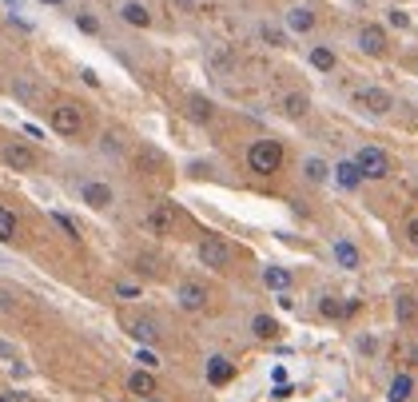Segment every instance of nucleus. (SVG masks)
<instances>
[{"label": "nucleus", "instance_id": "obj_33", "mask_svg": "<svg viewBox=\"0 0 418 402\" xmlns=\"http://www.w3.org/2000/svg\"><path fill=\"white\" fill-rule=\"evenodd\" d=\"M135 363L144 366V370H151V366H160V359H156L151 351H140V354H135Z\"/></svg>", "mask_w": 418, "mask_h": 402}, {"label": "nucleus", "instance_id": "obj_11", "mask_svg": "<svg viewBox=\"0 0 418 402\" xmlns=\"http://www.w3.org/2000/svg\"><path fill=\"white\" fill-rule=\"evenodd\" d=\"M331 255H335V263H339L343 271H358V267H363V255H358V247L351 243V239H335Z\"/></svg>", "mask_w": 418, "mask_h": 402}, {"label": "nucleus", "instance_id": "obj_25", "mask_svg": "<svg viewBox=\"0 0 418 402\" xmlns=\"http://www.w3.org/2000/svg\"><path fill=\"white\" fill-rule=\"evenodd\" d=\"M251 330H255V339H279V323L267 315H255L251 319Z\"/></svg>", "mask_w": 418, "mask_h": 402}, {"label": "nucleus", "instance_id": "obj_31", "mask_svg": "<svg viewBox=\"0 0 418 402\" xmlns=\"http://www.w3.org/2000/svg\"><path fill=\"white\" fill-rule=\"evenodd\" d=\"M116 295L120 299H140V287L135 283H116Z\"/></svg>", "mask_w": 418, "mask_h": 402}, {"label": "nucleus", "instance_id": "obj_41", "mask_svg": "<svg viewBox=\"0 0 418 402\" xmlns=\"http://www.w3.org/2000/svg\"><path fill=\"white\" fill-rule=\"evenodd\" d=\"M410 363L418 366V342H414V347H410Z\"/></svg>", "mask_w": 418, "mask_h": 402}, {"label": "nucleus", "instance_id": "obj_4", "mask_svg": "<svg viewBox=\"0 0 418 402\" xmlns=\"http://www.w3.org/2000/svg\"><path fill=\"white\" fill-rule=\"evenodd\" d=\"M52 128L60 135H80V128H84L80 104H56V108H52Z\"/></svg>", "mask_w": 418, "mask_h": 402}, {"label": "nucleus", "instance_id": "obj_1", "mask_svg": "<svg viewBox=\"0 0 418 402\" xmlns=\"http://www.w3.org/2000/svg\"><path fill=\"white\" fill-rule=\"evenodd\" d=\"M247 168L255 171V175H275V171L283 168V144L271 140V135L251 140V147H247Z\"/></svg>", "mask_w": 418, "mask_h": 402}, {"label": "nucleus", "instance_id": "obj_43", "mask_svg": "<svg viewBox=\"0 0 418 402\" xmlns=\"http://www.w3.org/2000/svg\"><path fill=\"white\" fill-rule=\"evenodd\" d=\"M140 402H160V398H140Z\"/></svg>", "mask_w": 418, "mask_h": 402}, {"label": "nucleus", "instance_id": "obj_14", "mask_svg": "<svg viewBox=\"0 0 418 402\" xmlns=\"http://www.w3.org/2000/svg\"><path fill=\"white\" fill-rule=\"evenodd\" d=\"M335 180H339V187L355 192V187H363V171H358L355 159H343V163H335Z\"/></svg>", "mask_w": 418, "mask_h": 402}, {"label": "nucleus", "instance_id": "obj_18", "mask_svg": "<svg viewBox=\"0 0 418 402\" xmlns=\"http://www.w3.org/2000/svg\"><path fill=\"white\" fill-rule=\"evenodd\" d=\"M211 116H215V108H211V100H208V96H187V120L208 123Z\"/></svg>", "mask_w": 418, "mask_h": 402}, {"label": "nucleus", "instance_id": "obj_20", "mask_svg": "<svg viewBox=\"0 0 418 402\" xmlns=\"http://www.w3.org/2000/svg\"><path fill=\"white\" fill-rule=\"evenodd\" d=\"M410 394H414V378H410V375H394L391 378V394H386V398H391V402H410Z\"/></svg>", "mask_w": 418, "mask_h": 402}, {"label": "nucleus", "instance_id": "obj_29", "mask_svg": "<svg viewBox=\"0 0 418 402\" xmlns=\"http://www.w3.org/2000/svg\"><path fill=\"white\" fill-rule=\"evenodd\" d=\"M16 307H20V299H16V291H8V287H0V315H13Z\"/></svg>", "mask_w": 418, "mask_h": 402}, {"label": "nucleus", "instance_id": "obj_35", "mask_svg": "<svg viewBox=\"0 0 418 402\" xmlns=\"http://www.w3.org/2000/svg\"><path fill=\"white\" fill-rule=\"evenodd\" d=\"M410 315H414V303L403 295V299H398V319H410Z\"/></svg>", "mask_w": 418, "mask_h": 402}, {"label": "nucleus", "instance_id": "obj_19", "mask_svg": "<svg viewBox=\"0 0 418 402\" xmlns=\"http://www.w3.org/2000/svg\"><path fill=\"white\" fill-rule=\"evenodd\" d=\"M311 108V100L303 96V92H287L283 96V116H291V120H303Z\"/></svg>", "mask_w": 418, "mask_h": 402}, {"label": "nucleus", "instance_id": "obj_27", "mask_svg": "<svg viewBox=\"0 0 418 402\" xmlns=\"http://www.w3.org/2000/svg\"><path fill=\"white\" fill-rule=\"evenodd\" d=\"M259 36L267 40L271 48H287V36H283V32H279L275 25H263V28H259Z\"/></svg>", "mask_w": 418, "mask_h": 402}, {"label": "nucleus", "instance_id": "obj_7", "mask_svg": "<svg viewBox=\"0 0 418 402\" xmlns=\"http://www.w3.org/2000/svg\"><path fill=\"white\" fill-rule=\"evenodd\" d=\"M0 156H4V163H8L13 171H32V168H36V152H32L28 144H16V140H13V144H4Z\"/></svg>", "mask_w": 418, "mask_h": 402}, {"label": "nucleus", "instance_id": "obj_15", "mask_svg": "<svg viewBox=\"0 0 418 402\" xmlns=\"http://www.w3.org/2000/svg\"><path fill=\"white\" fill-rule=\"evenodd\" d=\"M120 20H123V25H132V28H148L151 25V13L140 4V0H128V4L120 8Z\"/></svg>", "mask_w": 418, "mask_h": 402}, {"label": "nucleus", "instance_id": "obj_6", "mask_svg": "<svg viewBox=\"0 0 418 402\" xmlns=\"http://www.w3.org/2000/svg\"><path fill=\"white\" fill-rule=\"evenodd\" d=\"M175 299H180L184 311H203V307H208V287L196 283V279H184L180 283V291H175Z\"/></svg>", "mask_w": 418, "mask_h": 402}, {"label": "nucleus", "instance_id": "obj_24", "mask_svg": "<svg viewBox=\"0 0 418 402\" xmlns=\"http://www.w3.org/2000/svg\"><path fill=\"white\" fill-rule=\"evenodd\" d=\"M335 64H339V60H335V52L327 48V44H315V48H311V68H319V72H331Z\"/></svg>", "mask_w": 418, "mask_h": 402}, {"label": "nucleus", "instance_id": "obj_40", "mask_svg": "<svg viewBox=\"0 0 418 402\" xmlns=\"http://www.w3.org/2000/svg\"><path fill=\"white\" fill-rule=\"evenodd\" d=\"M175 4H180L184 13H191V8H196V0H175Z\"/></svg>", "mask_w": 418, "mask_h": 402}, {"label": "nucleus", "instance_id": "obj_38", "mask_svg": "<svg viewBox=\"0 0 418 402\" xmlns=\"http://www.w3.org/2000/svg\"><path fill=\"white\" fill-rule=\"evenodd\" d=\"M80 28H84V32H100V25L92 20V16H80Z\"/></svg>", "mask_w": 418, "mask_h": 402}, {"label": "nucleus", "instance_id": "obj_23", "mask_svg": "<svg viewBox=\"0 0 418 402\" xmlns=\"http://www.w3.org/2000/svg\"><path fill=\"white\" fill-rule=\"evenodd\" d=\"M327 175H335V168H327L323 159H315V156L303 159V180H307V183H323Z\"/></svg>", "mask_w": 418, "mask_h": 402}, {"label": "nucleus", "instance_id": "obj_5", "mask_svg": "<svg viewBox=\"0 0 418 402\" xmlns=\"http://www.w3.org/2000/svg\"><path fill=\"white\" fill-rule=\"evenodd\" d=\"M355 108L370 112V116H386V112L394 108V100H391V92H382V88H358Z\"/></svg>", "mask_w": 418, "mask_h": 402}, {"label": "nucleus", "instance_id": "obj_34", "mask_svg": "<svg viewBox=\"0 0 418 402\" xmlns=\"http://www.w3.org/2000/svg\"><path fill=\"white\" fill-rule=\"evenodd\" d=\"M0 402H32V394H25V390H4Z\"/></svg>", "mask_w": 418, "mask_h": 402}, {"label": "nucleus", "instance_id": "obj_37", "mask_svg": "<svg viewBox=\"0 0 418 402\" xmlns=\"http://www.w3.org/2000/svg\"><path fill=\"white\" fill-rule=\"evenodd\" d=\"M80 80H84V84H88V88H96V84H100V76H96V72H92V68H84V72H80Z\"/></svg>", "mask_w": 418, "mask_h": 402}, {"label": "nucleus", "instance_id": "obj_12", "mask_svg": "<svg viewBox=\"0 0 418 402\" xmlns=\"http://www.w3.org/2000/svg\"><path fill=\"white\" fill-rule=\"evenodd\" d=\"M231 378H235V363H231V359L211 354V359H208V382H211V387H227Z\"/></svg>", "mask_w": 418, "mask_h": 402}, {"label": "nucleus", "instance_id": "obj_17", "mask_svg": "<svg viewBox=\"0 0 418 402\" xmlns=\"http://www.w3.org/2000/svg\"><path fill=\"white\" fill-rule=\"evenodd\" d=\"M128 390L140 394V398H156V378H151V370H135V375L128 378Z\"/></svg>", "mask_w": 418, "mask_h": 402}, {"label": "nucleus", "instance_id": "obj_21", "mask_svg": "<svg viewBox=\"0 0 418 402\" xmlns=\"http://www.w3.org/2000/svg\"><path fill=\"white\" fill-rule=\"evenodd\" d=\"M263 287H271V291H287V287H291V271L287 267H263Z\"/></svg>", "mask_w": 418, "mask_h": 402}, {"label": "nucleus", "instance_id": "obj_8", "mask_svg": "<svg viewBox=\"0 0 418 402\" xmlns=\"http://www.w3.org/2000/svg\"><path fill=\"white\" fill-rule=\"evenodd\" d=\"M358 52L367 56H386V32L379 25H363L358 28Z\"/></svg>", "mask_w": 418, "mask_h": 402}, {"label": "nucleus", "instance_id": "obj_32", "mask_svg": "<svg viewBox=\"0 0 418 402\" xmlns=\"http://www.w3.org/2000/svg\"><path fill=\"white\" fill-rule=\"evenodd\" d=\"M386 20H391L394 28H410V16H406V13H398V8H391V13H386Z\"/></svg>", "mask_w": 418, "mask_h": 402}, {"label": "nucleus", "instance_id": "obj_16", "mask_svg": "<svg viewBox=\"0 0 418 402\" xmlns=\"http://www.w3.org/2000/svg\"><path fill=\"white\" fill-rule=\"evenodd\" d=\"M358 311V303L355 299H346V303H339V299H319V315H327V319H346V315H355Z\"/></svg>", "mask_w": 418, "mask_h": 402}, {"label": "nucleus", "instance_id": "obj_3", "mask_svg": "<svg viewBox=\"0 0 418 402\" xmlns=\"http://www.w3.org/2000/svg\"><path fill=\"white\" fill-rule=\"evenodd\" d=\"M355 163H358V171H363V180H386V175H391V156L375 144L358 147Z\"/></svg>", "mask_w": 418, "mask_h": 402}, {"label": "nucleus", "instance_id": "obj_36", "mask_svg": "<svg viewBox=\"0 0 418 402\" xmlns=\"http://www.w3.org/2000/svg\"><path fill=\"white\" fill-rule=\"evenodd\" d=\"M406 243H410V247H418V220H410V223H406Z\"/></svg>", "mask_w": 418, "mask_h": 402}, {"label": "nucleus", "instance_id": "obj_26", "mask_svg": "<svg viewBox=\"0 0 418 402\" xmlns=\"http://www.w3.org/2000/svg\"><path fill=\"white\" fill-rule=\"evenodd\" d=\"M16 239V215L0 203V243H13Z\"/></svg>", "mask_w": 418, "mask_h": 402}, {"label": "nucleus", "instance_id": "obj_28", "mask_svg": "<svg viewBox=\"0 0 418 402\" xmlns=\"http://www.w3.org/2000/svg\"><path fill=\"white\" fill-rule=\"evenodd\" d=\"M52 223H56V227H60V232L68 235V239H80V232H76V223L68 220V215H64V211H52Z\"/></svg>", "mask_w": 418, "mask_h": 402}, {"label": "nucleus", "instance_id": "obj_13", "mask_svg": "<svg viewBox=\"0 0 418 402\" xmlns=\"http://www.w3.org/2000/svg\"><path fill=\"white\" fill-rule=\"evenodd\" d=\"M80 199H84L88 208L104 211V208H112V187L108 183H84V187H80Z\"/></svg>", "mask_w": 418, "mask_h": 402}, {"label": "nucleus", "instance_id": "obj_9", "mask_svg": "<svg viewBox=\"0 0 418 402\" xmlns=\"http://www.w3.org/2000/svg\"><path fill=\"white\" fill-rule=\"evenodd\" d=\"M144 227H148V232H156V235H172V227H175V208H172V203L151 208L148 215H144Z\"/></svg>", "mask_w": 418, "mask_h": 402}, {"label": "nucleus", "instance_id": "obj_10", "mask_svg": "<svg viewBox=\"0 0 418 402\" xmlns=\"http://www.w3.org/2000/svg\"><path fill=\"white\" fill-rule=\"evenodd\" d=\"M123 327H128V335H132L135 342H156V339H160V323H156V319H148V315L128 319Z\"/></svg>", "mask_w": 418, "mask_h": 402}, {"label": "nucleus", "instance_id": "obj_22", "mask_svg": "<svg viewBox=\"0 0 418 402\" xmlns=\"http://www.w3.org/2000/svg\"><path fill=\"white\" fill-rule=\"evenodd\" d=\"M287 28H291V32H311V28H315V13H311V8H291V13H287Z\"/></svg>", "mask_w": 418, "mask_h": 402}, {"label": "nucleus", "instance_id": "obj_39", "mask_svg": "<svg viewBox=\"0 0 418 402\" xmlns=\"http://www.w3.org/2000/svg\"><path fill=\"white\" fill-rule=\"evenodd\" d=\"M0 359H8V363H13V359H16V351H13V342H0Z\"/></svg>", "mask_w": 418, "mask_h": 402}, {"label": "nucleus", "instance_id": "obj_42", "mask_svg": "<svg viewBox=\"0 0 418 402\" xmlns=\"http://www.w3.org/2000/svg\"><path fill=\"white\" fill-rule=\"evenodd\" d=\"M44 4H64V0H44Z\"/></svg>", "mask_w": 418, "mask_h": 402}, {"label": "nucleus", "instance_id": "obj_2", "mask_svg": "<svg viewBox=\"0 0 418 402\" xmlns=\"http://www.w3.org/2000/svg\"><path fill=\"white\" fill-rule=\"evenodd\" d=\"M196 255H199V263L211 267V271H227V267H231V243H227L223 235H203L199 247H196Z\"/></svg>", "mask_w": 418, "mask_h": 402}, {"label": "nucleus", "instance_id": "obj_30", "mask_svg": "<svg viewBox=\"0 0 418 402\" xmlns=\"http://www.w3.org/2000/svg\"><path fill=\"white\" fill-rule=\"evenodd\" d=\"M100 147H104V152H120V135L104 132V135H100Z\"/></svg>", "mask_w": 418, "mask_h": 402}]
</instances>
